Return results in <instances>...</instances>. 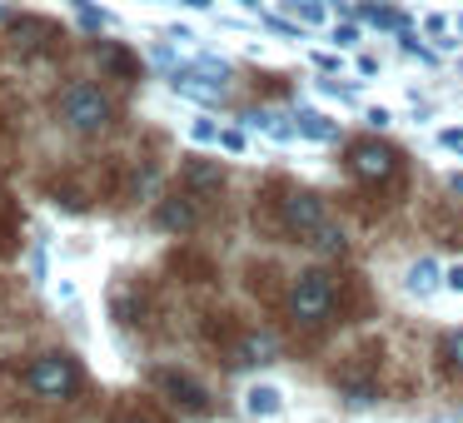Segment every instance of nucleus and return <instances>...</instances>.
Returning a JSON list of instances; mask_svg holds the SVG:
<instances>
[{
    "instance_id": "nucleus-2",
    "label": "nucleus",
    "mask_w": 463,
    "mask_h": 423,
    "mask_svg": "<svg viewBox=\"0 0 463 423\" xmlns=\"http://www.w3.org/2000/svg\"><path fill=\"white\" fill-rule=\"evenodd\" d=\"M61 120L71 125V130H80V135H95V130L110 125V100H105L100 85L75 80V85L61 90Z\"/></svg>"
},
{
    "instance_id": "nucleus-15",
    "label": "nucleus",
    "mask_w": 463,
    "mask_h": 423,
    "mask_svg": "<svg viewBox=\"0 0 463 423\" xmlns=\"http://www.w3.org/2000/svg\"><path fill=\"white\" fill-rule=\"evenodd\" d=\"M71 5H75V15H80L85 25H95V31H100V25H110V15L95 11V5H85V0H71Z\"/></svg>"
},
{
    "instance_id": "nucleus-23",
    "label": "nucleus",
    "mask_w": 463,
    "mask_h": 423,
    "mask_svg": "<svg viewBox=\"0 0 463 423\" xmlns=\"http://www.w3.org/2000/svg\"><path fill=\"white\" fill-rule=\"evenodd\" d=\"M244 5H260V0H244Z\"/></svg>"
},
{
    "instance_id": "nucleus-18",
    "label": "nucleus",
    "mask_w": 463,
    "mask_h": 423,
    "mask_svg": "<svg viewBox=\"0 0 463 423\" xmlns=\"http://www.w3.org/2000/svg\"><path fill=\"white\" fill-rule=\"evenodd\" d=\"M443 289L463 294V264H453V269H443Z\"/></svg>"
},
{
    "instance_id": "nucleus-16",
    "label": "nucleus",
    "mask_w": 463,
    "mask_h": 423,
    "mask_svg": "<svg viewBox=\"0 0 463 423\" xmlns=\"http://www.w3.org/2000/svg\"><path fill=\"white\" fill-rule=\"evenodd\" d=\"M443 353H449V359H453V369L463 373V329H458V334H449V339H443Z\"/></svg>"
},
{
    "instance_id": "nucleus-19",
    "label": "nucleus",
    "mask_w": 463,
    "mask_h": 423,
    "mask_svg": "<svg viewBox=\"0 0 463 423\" xmlns=\"http://www.w3.org/2000/svg\"><path fill=\"white\" fill-rule=\"evenodd\" d=\"M220 145H224L230 155H240V150H244V135H240V130H220Z\"/></svg>"
},
{
    "instance_id": "nucleus-7",
    "label": "nucleus",
    "mask_w": 463,
    "mask_h": 423,
    "mask_svg": "<svg viewBox=\"0 0 463 423\" xmlns=\"http://www.w3.org/2000/svg\"><path fill=\"white\" fill-rule=\"evenodd\" d=\"M155 389L160 393H170L180 409H190V413H204L210 409V393H204V383H194L190 373H180V369H160L155 373Z\"/></svg>"
},
{
    "instance_id": "nucleus-1",
    "label": "nucleus",
    "mask_w": 463,
    "mask_h": 423,
    "mask_svg": "<svg viewBox=\"0 0 463 423\" xmlns=\"http://www.w3.org/2000/svg\"><path fill=\"white\" fill-rule=\"evenodd\" d=\"M289 314L304 329H319V324L334 319V279L324 269H304L299 279L289 284Z\"/></svg>"
},
{
    "instance_id": "nucleus-10",
    "label": "nucleus",
    "mask_w": 463,
    "mask_h": 423,
    "mask_svg": "<svg viewBox=\"0 0 463 423\" xmlns=\"http://www.w3.org/2000/svg\"><path fill=\"white\" fill-rule=\"evenodd\" d=\"M274 353H279V343L269 334H244L234 343V363H274Z\"/></svg>"
},
{
    "instance_id": "nucleus-8",
    "label": "nucleus",
    "mask_w": 463,
    "mask_h": 423,
    "mask_svg": "<svg viewBox=\"0 0 463 423\" xmlns=\"http://www.w3.org/2000/svg\"><path fill=\"white\" fill-rule=\"evenodd\" d=\"M194 220H200V210H194V194H175V200H165L160 210H155V224L170 234H184L194 230Z\"/></svg>"
},
{
    "instance_id": "nucleus-4",
    "label": "nucleus",
    "mask_w": 463,
    "mask_h": 423,
    "mask_svg": "<svg viewBox=\"0 0 463 423\" xmlns=\"http://www.w3.org/2000/svg\"><path fill=\"white\" fill-rule=\"evenodd\" d=\"M349 170L359 174L364 184H389L399 174V150L383 140H354L349 145Z\"/></svg>"
},
{
    "instance_id": "nucleus-3",
    "label": "nucleus",
    "mask_w": 463,
    "mask_h": 423,
    "mask_svg": "<svg viewBox=\"0 0 463 423\" xmlns=\"http://www.w3.org/2000/svg\"><path fill=\"white\" fill-rule=\"evenodd\" d=\"M279 220H284V230H289L294 240L314 244V234L329 224V204H324L319 194H309V190H289L284 204H279Z\"/></svg>"
},
{
    "instance_id": "nucleus-5",
    "label": "nucleus",
    "mask_w": 463,
    "mask_h": 423,
    "mask_svg": "<svg viewBox=\"0 0 463 423\" xmlns=\"http://www.w3.org/2000/svg\"><path fill=\"white\" fill-rule=\"evenodd\" d=\"M224 80H230V65L224 61H194L190 70H175V90L190 95V100H204V105L224 100Z\"/></svg>"
},
{
    "instance_id": "nucleus-22",
    "label": "nucleus",
    "mask_w": 463,
    "mask_h": 423,
    "mask_svg": "<svg viewBox=\"0 0 463 423\" xmlns=\"http://www.w3.org/2000/svg\"><path fill=\"white\" fill-rule=\"evenodd\" d=\"M120 423H145V418H120Z\"/></svg>"
},
{
    "instance_id": "nucleus-14",
    "label": "nucleus",
    "mask_w": 463,
    "mask_h": 423,
    "mask_svg": "<svg viewBox=\"0 0 463 423\" xmlns=\"http://www.w3.org/2000/svg\"><path fill=\"white\" fill-rule=\"evenodd\" d=\"M289 11L299 15L304 25H319V21H324V5H319V0H289Z\"/></svg>"
},
{
    "instance_id": "nucleus-17",
    "label": "nucleus",
    "mask_w": 463,
    "mask_h": 423,
    "mask_svg": "<svg viewBox=\"0 0 463 423\" xmlns=\"http://www.w3.org/2000/svg\"><path fill=\"white\" fill-rule=\"evenodd\" d=\"M190 135H194L200 145H220V130H214L210 120H194V125H190Z\"/></svg>"
},
{
    "instance_id": "nucleus-9",
    "label": "nucleus",
    "mask_w": 463,
    "mask_h": 423,
    "mask_svg": "<svg viewBox=\"0 0 463 423\" xmlns=\"http://www.w3.org/2000/svg\"><path fill=\"white\" fill-rule=\"evenodd\" d=\"M403 284H409V294H419V299H429V294L443 284V269H439L433 259H413L409 269H403Z\"/></svg>"
},
{
    "instance_id": "nucleus-6",
    "label": "nucleus",
    "mask_w": 463,
    "mask_h": 423,
    "mask_svg": "<svg viewBox=\"0 0 463 423\" xmlns=\"http://www.w3.org/2000/svg\"><path fill=\"white\" fill-rule=\"evenodd\" d=\"M25 383H31L41 399H71L75 393V363L65 353H41V359L25 369Z\"/></svg>"
},
{
    "instance_id": "nucleus-20",
    "label": "nucleus",
    "mask_w": 463,
    "mask_h": 423,
    "mask_svg": "<svg viewBox=\"0 0 463 423\" xmlns=\"http://www.w3.org/2000/svg\"><path fill=\"white\" fill-rule=\"evenodd\" d=\"M439 140H443V145H449V150H463V130H443V135H439Z\"/></svg>"
},
{
    "instance_id": "nucleus-13",
    "label": "nucleus",
    "mask_w": 463,
    "mask_h": 423,
    "mask_svg": "<svg viewBox=\"0 0 463 423\" xmlns=\"http://www.w3.org/2000/svg\"><path fill=\"white\" fill-rule=\"evenodd\" d=\"M294 130H299L304 140H334V135H339V125L324 120L319 110H299V115H294Z\"/></svg>"
},
{
    "instance_id": "nucleus-12",
    "label": "nucleus",
    "mask_w": 463,
    "mask_h": 423,
    "mask_svg": "<svg viewBox=\"0 0 463 423\" xmlns=\"http://www.w3.org/2000/svg\"><path fill=\"white\" fill-rule=\"evenodd\" d=\"M184 184L210 194V190H220V184H224V170H220V164H210V160H190V164H184Z\"/></svg>"
},
{
    "instance_id": "nucleus-21",
    "label": "nucleus",
    "mask_w": 463,
    "mask_h": 423,
    "mask_svg": "<svg viewBox=\"0 0 463 423\" xmlns=\"http://www.w3.org/2000/svg\"><path fill=\"white\" fill-rule=\"evenodd\" d=\"M184 5H190V11H210L214 0H184Z\"/></svg>"
},
{
    "instance_id": "nucleus-11",
    "label": "nucleus",
    "mask_w": 463,
    "mask_h": 423,
    "mask_svg": "<svg viewBox=\"0 0 463 423\" xmlns=\"http://www.w3.org/2000/svg\"><path fill=\"white\" fill-rule=\"evenodd\" d=\"M244 409H250V418H274V413L284 409V393L274 389V383H254V389L244 393Z\"/></svg>"
}]
</instances>
